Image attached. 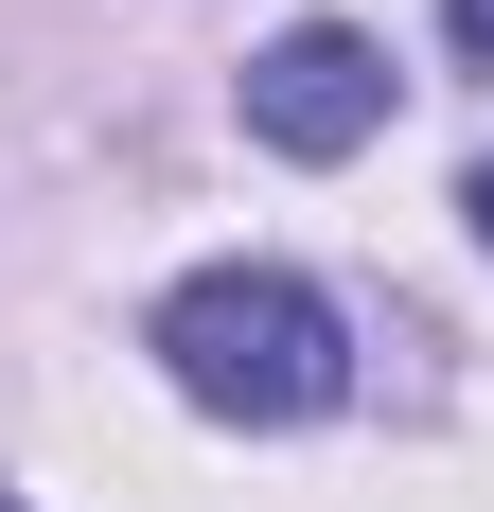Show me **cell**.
<instances>
[{"mask_svg":"<svg viewBox=\"0 0 494 512\" xmlns=\"http://www.w3.org/2000/svg\"><path fill=\"white\" fill-rule=\"evenodd\" d=\"M159 371H177V407H212V424H318L353 389V336H336V301H318L300 265H195V283L159 301Z\"/></svg>","mask_w":494,"mask_h":512,"instance_id":"1","label":"cell"},{"mask_svg":"<svg viewBox=\"0 0 494 512\" xmlns=\"http://www.w3.org/2000/svg\"><path fill=\"white\" fill-rule=\"evenodd\" d=\"M389 124V53L353 36V18H300V36L247 53V142H283V159H353Z\"/></svg>","mask_w":494,"mask_h":512,"instance_id":"2","label":"cell"},{"mask_svg":"<svg viewBox=\"0 0 494 512\" xmlns=\"http://www.w3.org/2000/svg\"><path fill=\"white\" fill-rule=\"evenodd\" d=\"M442 36H459V53H477V71H494V0H442Z\"/></svg>","mask_w":494,"mask_h":512,"instance_id":"3","label":"cell"},{"mask_svg":"<svg viewBox=\"0 0 494 512\" xmlns=\"http://www.w3.org/2000/svg\"><path fill=\"white\" fill-rule=\"evenodd\" d=\"M459 212H477V248H494V159H477V195H459Z\"/></svg>","mask_w":494,"mask_h":512,"instance_id":"4","label":"cell"}]
</instances>
